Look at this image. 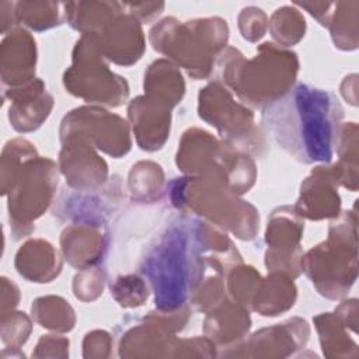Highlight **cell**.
Instances as JSON below:
<instances>
[{"mask_svg": "<svg viewBox=\"0 0 359 359\" xmlns=\"http://www.w3.org/2000/svg\"><path fill=\"white\" fill-rule=\"evenodd\" d=\"M243 55L234 50L233 57H229L224 65V81L240 95L245 102L261 107L272 104L285 95L287 91L276 84L269 77L290 86V81L279 79L294 80L297 72V59L292 52H285L273 46V43H264L259 46V55L252 60H244Z\"/></svg>", "mask_w": 359, "mask_h": 359, "instance_id": "cell-3", "label": "cell"}, {"mask_svg": "<svg viewBox=\"0 0 359 359\" xmlns=\"http://www.w3.org/2000/svg\"><path fill=\"white\" fill-rule=\"evenodd\" d=\"M59 297H42L34 302L31 310L32 316L42 327L66 331L73 327L74 317L70 306L62 299L57 306Z\"/></svg>", "mask_w": 359, "mask_h": 359, "instance_id": "cell-11", "label": "cell"}, {"mask_svg": "<svg viewBox=\"0 0 359 359\" xmlns=\"http://www.w3.org/2000/svg\"><path fill=\"white\" fill-rule=\"evenodd\" d=\"M341 116L342 108L332 94L306 84L268 105L262 115L280 147L304 163L331 160Z\"/></svg>", "mask_w": 359, "mask_h": 359, "instance_id": "cell-1", "label": "cell"}, {"mask_svg": "<svg viewBox=\"0 0 359 359\" xmlns=\"http://www.w3.org/2000/svg\"><path fill=\"white\" fill-rule=\"evenodd\" d=\"M199 116L215 125L222 136L229 139H241L244 132L236 125L238 123L244 129L252 128V114L236 104L230 94L219 84H210L205 87L199 94Z\"/></svg>", "mask_w": 359, "mask_h": 359, "instance_id": "cell-6", "label": "cell"}, {"mask_svg": "<svg viewBox=\"0 0 359 359\" xmlns=\"http://www.w3.org/2000/svg\"><path fill=\"white\" fill-rule=\"evenodd\" d=\"M170 105L157 98L137 97L129 105V118L144 150L160 149L170 130Z\"/></svg>", "mask_w": 359, "mask_h": 359, "instance_id": "cell-7", "label": "cell"}, {"mask_svg": "<svg viewBox=\"0 0 359 359\" xmlns=\"http://www.w3.org/2000/svg\"><path fill=\"white\" fill-rule=\"evenodd\" d=\"M57 184L55 164L50 160L31 156L3 181V194L10 191L8 212L14 224L28 226L48 208Z\"/></svg>", "mask_w": 359, "mask_h": 359, "instance_id": "cell-5", "label": "cell"}, {"mask_svg": "<svg viewBox=\"0 0 359 359\" xmlns=\"http://www.w3.org/2000/svg\"><path fill=\"white\" fill-rule=\"evenodd\" d=\"M1 43V77L11 88L31 83L35 66V42L24 29L10 32Z\"/></svg>", "mask_w": 359, "mask_h": 359, "instance_id": "cell-8", "label": "cell"}, {"mask_svg": "<svg viewBox=\"0 0 359 359\" xmlns=\"http://www.w3.org/2000/svg\"><path fill=\"white\" fill-rule=\"evenodd\" d=\"M1 335L6 344H24L29 332V321L24 313H3Z\"/></svg>", "mask_w": 359, "mask_h": 359, "instance_id": "cell-14", "label": "cell"}, {"mask_svg": "<svg viewBox=\"0 0 359 359\" xmlns=\"http://www.w3.org/2000/svg\"><path fill=\"white\" fill-rule=\"evenodd\" d=\"M142 273L149 278L160 310L178 309L189 293H195L203 264L191 248L185 227H174L164 236L151 255L144 259Z\"/></svg>", "mask_w": 359, "mask_h": 359, "instance_id": "cell-2", "label": "cell"}, {"mask_svg": "<svg viewBox=\"0 0 359 359\" xmlns=\"http://www.w3.org/2000/svg\"><path fill=\"white\" fill-rule=\"evenodd\" d=\"M6 91L8 93L4 94H8L13 100L8 112L10 122L20 132L38 128L52 108V97L43 93L42 81L34 80L22 87Z\"/></svg>", "mask_w": 359, "mask_h": 359, "instance_id": "cell-9", "label": "cell"}, {"mask_svg": "<svg viewBox=\"0 0 359 359\" xmlns=\"http://www.w3.org/2000/svg\"><path fill=\"white\" fill-rule=\"evenodd\" d=\"M265 14L255 7L244 8L240 15V29L243 36L250 41L259 39L265 32Z\"/></svg>", "mask_w": 359, "mask_h": 359, "instance_id": "cell-16", "label": "cell"}, {"mask_svg": "<svg viewBox=\"0 0 359 359\" xmlns=\"http://www.w3.org/2000/svg\"><path fill=\"white\" fill-rule=\"evenodd\" d=\"M15 266L22 276L32 282H48L59 273L60 261L49 243L31 240L18 250Z\"/></svg>", "mask_w": 359, "mask_h": 359, "instance_id": "cell-10", "label": "cell"}, {"mask_svg": "<svg viewBox=\"0 0 359 359\" xmlns=\"http://www.w3.org/2000/svg\"><path fill=\"white\" fill-rule=\"evenodd\" d=\"M304 18L290 7L278 8L271 20L272 36L286 46L297 42L304 35Z\"/></svg>", "mask_w": 359, "mask_h": 359, "instance_id": "cell-12", "label": "cell"}, {"mask_svg": "<svg viewBox=\"0 0 359 359\" xmlns=\"http://www.w3.org/2000/svg\"><path fill=\"white\" fill-rule=\"evenodd\" d=\"M111 293H114L115 299L125 307H133L142 304L143 299L137 294L132 293L133 290H147L143 282L137 276H125L116 279L114 286H111Z\"/></svg>", "mask_w": 359, "mask_h": 359, "instance_id": "cell-15", "label": "cell"}, {"mask_svg": "<svg viewBox=\"0 0 359 359\" xmlns=\"http://www.w3.org/2000/svg\"><path fill=\"white\" fill-rule=\"evenodd\" d=\"M150 39L156 50L171 56L191 76L199 79L210 67V55L226 43L227 25L220 18L194 20L184 25L174 18H165L151 29Z\"/></svg>", "mask_w": 359, "mask_h": 359, "instance_id": "cell-4", "label": "cell"}, {"mask_svg": "<svg viewBox=\"0 0 359 359\" xmlns=\"http://www.w3.org/2000/svg\"><path fill=\"white\" fill-rule=\"evenodd\" d=\"M17 20L34 29H45L57 24L59 13L55 3H17Z\"/></svg>", "mask_w": 359, "mask_h": 359, "instance_id": "cell-13", "label": "cell"}]
</instances>
